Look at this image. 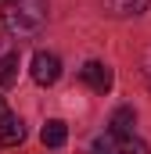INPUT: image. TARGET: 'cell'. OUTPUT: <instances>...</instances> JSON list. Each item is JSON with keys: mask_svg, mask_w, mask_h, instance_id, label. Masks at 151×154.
I'll return each mask as SVG.
<instances>
[{"mask_svg": "<svg viewBox=\"0 0 151 154\" xmlns=\"http://www.w3.org/2000/svg\"><path fill=\"white\" fill-rule=\"evenodd\" d=\"M25 140V125L18 115H4L0 118V147H18Z\"/></svg>", "mask_w": 151, "mask_h": 154, "instance_id": "4", "label": "cell"}, {"mask_svg": "<svg viewBox=\"0 0 151 154\" xmlns=\"http://www.w3.org/2000/svg\"><path fill=\"white\" fill-rule=\"evenodd\" d=\"M4 115H11V111H7V100L0 97V118H4Z\"/></svg>", "mask_w": 151, "mask_h": 154, "instance_id": "12", "label": "cell"}, {"mask_svg": "<svg viewBox=\"0 0 151 154\" xmlns=\"http://www.w3.org/2000/svg\"><path fill=\"white\" fill-rule=\"evenodd\" d=\"M47 22V0H7L4 4V25L18 39L36 36Z\"/></svg>", "mask_w": 151, "mask_h": 154, "instance_id": "1", "label": "cell"}, {"mask_svg": "<svg viewBox=\"0 0 151 154\" xmlns=\"http://www.w3.org/2000/svg\"><path fill=\"white\" fill-rule=\"evenodd\" d=\"M119 154H148V147H144V140L130 136V140H119Z\"/></svg>", "mask_w": 151, "mask_h": 154, "instance_id": "10", "label": "cell"}, {"mask_svg": "<svg viewBox=\"0 0 151 154\" xmlns=\"http://www.w3.org/2000/svg\"><path fill=\"white\" fill-rule=\"evenodd\" d=\"M40 140H43V147H65V140H69V125H65L61 118H50V122L40 129Z\"/></svg>", "mask_w": 151, "mask_h": 154, "instance_id": "7", "label": "cell"}, {"mask_svg": "<svg viewBox=\"0 0 151 154\" xmlns=\"http://www.w3.org/2000/svg\"><path fill=\"white\" fill-rule=\"evenodd\" d=\"M7 50V25H0V54Z\"/></svg>", "mask_w": 151, "mask_h": 154, "instance_id": "11", "label": "cell"}, {"mask_svg": "<svg viewBox=\"0 0 151 154\" xmlns=\"http://www.w3.org/2000/svg\"><path fill=\"white\" fill-rule=\"evenodd\" d=\"M108 125H112V129H108L112 136L130 140V136H133V125H137V111H133V108H119V111L112 115V122H108Z\"/></svg>", "mask_w": 151, "mask_h": 154, "instance_id": "6", "label": "cell"}, {"mask_svg": "<svg viewBox=\"0 0 151 154\" xmlns=\"http://www.w3.org/2000/svg\"><path fill=\"white\" fill-rule=\"evenodd\" d=\"M58 75H61V61L54 54H47V50L33 54V79H36L40 86H54Z\"/></svg>", "mask_w": 151, "mask_h": 154, "instance_id": "2", "label": "cell"}, {"mask_svg": "<svg viewBox=\"0 0 151 154\" xmlns=\"http://www.w3.org/2000/svg\"><path fill=\"white\" fill-rule=\"evenodd\" d=\"M79 79H83L90 90H97V93H108V90H112V68H108L104 61H86V65L79 68Z\"/></svg>", "mask_w": 151, "mask_h": 154, "instance_id": "3", "label": "cell"}, {"mask_svg": "<svg viewBox=\"0 0 151 154\" xmlns=\"http://www.w3.org/2000/svg\"><path fill=\"white\" fill-rule=\"evenodd\" d=\"M18 79V54H7L0 61V86H11Z\"/></svg>", "mask_w": 151, "mask_h": 154, "instance_id": "8", "label": "cell"}, {"mask_svg": "<svg viewBox=\"0 0 151 154\" xmlns=\"http://www.w3.org/2000/svg\"><path fill=\"white\" fill-rule=\"evenodd\" d=\"M151 7V0H104V11L112 18H133V14H144Z\"/></svg>", "mask_w": 151, "mask_h": 154, "instance_id": "5", "label": "cell"}, {"mask_svg": "<svg viewBox=\"0 0 151 154\" xmlns=\"http://www.w3.org/2000/svg\"><path fill=\"white\" fill-rule=\"evenodd\" d=\"M90 154H119V136H112V133L97 136L94 147H90Z\"/></svg>", "mask_w": 151, "mask_h": 154, "instance_id": "9", "label": "cell"}]
</instances>
